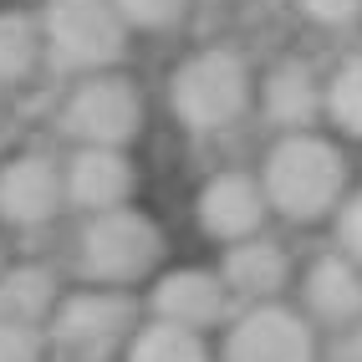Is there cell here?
Listing matches in <instances>:
<instances>
[{
  "label": "cell",
  "mask_w": 362,
  "mask_h": 362,
  "mask_svg": "<svg viewBox=\"0 0 362 362\" xmlns=\"http://www.w3.org/2000/svg\"><path fill=\"white\" fill-rule=\"evenodd\" d=\"M260 189L271 214L291 225H317L347 204V158L322 133H281L260 163Z\"/></svg>",
  "instance_id": "6da1fadb"
},
{
  "label": "cell",
  "mask_w": 362,
  "mask_h": 362,
  "mask_svg": "<svg viewBox=\"0 0 362 362\" xmlns=\"http://www.w3.org/2000/svg\"><path fill=\"white\" fill-rule=\"evenodd\" d=\"M163 271V230L153 214L138 204L92 214L77 230V276L82 286H107V291H133Z\"/></svg>",
  "instance_id": "7a4b0ae2"
},
{
  "label": "cell",
  "mask_w": 362,
  "mask_h": 362,
  "mask_svg": "<svg viewBox=\"0 0 362 362\" xmlns=\"http://www.w3.org/2000/svg\"><path fill=\"white\" fill-rule=\"evenodd\" d=\"M255 103L250 62L230 46H204L189 62H179L168 82V107L189 133H230Z\"/></svg>",
  "instance_id": "3957f363"
},
{
  "label": "cell",
  "mask_w": 362,
  "mask_h": 362,
  "mask_svg": "<svg viewBox=\"0 0 362 362\" xmlns=\"http://www.w3.org/2000/svg\"><path fill=\"white\" fill-rule=\"evenodd\" d=\"M128 21L112 0H46L41 6V36H46V62L92 77V71H117L128 52Z\"/></svg>",
  "instance_id": "277c9868"
},
{
  "label": "cell",
  "mask_w": 362,
  "mask_h": 362,
  "mask_svg": "<svg viewBox=\"0 0 362 362\" xmlns=\"http://www.w3.org/2000/svg\"><path fill=\"white\" fill-rule=\"evenodd\" d=\"M138 327L143 322H138L133 291L77 286V291L62 296L52 327H46V347L62 352L66 362H112V357L128 352Z\"/></svg>",
  "instance_id": "5b68a950"
},
{
  "label": "cell",
  "mask_w": 362,
  "mask_h": 362,
  "mask_svg": "<svg viewBox=\"0 0 362 362\" xmlns=\"http://www.w3.org/2000/svg\"><path fill=\"white\" fill-rule=\"evenodd\" d=\"M143 92L123 71H92L77 77L62 103V133L71 148H133L143 133Z\"/></svg>",
  "instance_id": "8992f818"
},
{
  "label": "cell",
  "mask_w": 362,
  "mask_h": 362,
  "mask_svg": "<svg viewBox=\"0 0 362 362\" xmlns=\"http://www.w3.org/2000/svg\"><path fill=\"white\" fill-rule=\"evenodd\" d=\"M66 209L62 158L46 148H16L0 158V230H46Z\"/></svg>",
  "instance_id": "52a82bcc"
},
{
  "label": "cell",
  "mask_w": 362,
  "mask_h": 362,
  "mask_svg": "<svg viewBox=\"0 0 362 362\" xmlns=\"http://www.w3.org/2000/svg\"><path fill=\"white\" fill-rule=\"evenodd\" d=\"M220 362H322L317 327L306 322V311L286 306V301L245 306L225 327Z\"/></svg>",
  "instance_id": "ba28073f"
},
{
  "label": "cell",
  "mask_w": 362,
  "mask_h": 362,
  "mask_svg": "<svg viewBox=\"0 0 362 362\" xmlns=\"http://www.w3.org/2000/svg\"><path fill=\"white\" fill-rule=\"evenodd\" d=\"M230 286L220 271H204V265H174V271H158L148 281V322H168L184 332H214L230 322Z\"/></svg>",
  "instance_id": "9c48e42d"
},
{
  "label": "cell",
  "mask_w": 362,
  "mask_h": 362,
  "mask_svg": "<svg viewBox=\"0 0 362 362\" xmlns=\"http://www.w3.org/2000/svg\"><path fill=\"white\" fill-rule=\"evenodd\" d=\"M265 214H271V199L260 189V174H245V168H220L194 194V225L225 250L240 240H255L265 230Z\"/></svg>",
  "instance_id": "30bf717a"
},
{
  "label": "cell",
  "mask_w": 362,
  "mask_h": 362,
  "mask_svg": "<svg viewBox=\"0 0 362 362\" xmlns=\"http://www.w3.org/2000/svg\"><path fill=\"white\" fill-rule=\"evenodd\" d=\"M62 174H66V209H77L82 220L128 209L138 194V163L128 158V148H71L62 158Z\"/></svg>",
  "instance_id": "8fae6325"
},
{
  "label": "cell",
  "mask_w": 362,
  "mask_h": 362,
  "mask_svg": "<svg viewBox=\"0 0 362 362\" xmlns=\"http://www.w3.org/2000/svg\"><path fill=\"white\" fill-rule=\"evenodd\" d=\"M301 301L311 327H332V332L362 327V265L347 260L342 250L317 255L301 276Z\"/></svg>",
  "instance_id": "7c38bea8"
},
{
  "label": "cell",
  "mask_w": 362,
  "mask_h": 362,
  "mask_svg": "<svg viewBox=\"0 0 362 362\" xmlns=\"http://www.w3.org/2000/svg\"><path fill=\"white\" fill-rule=\"evenodd\" d=\"M66 296L62 276L41 260H11L0 276V327H21V332H41L52 327L57 306Z\"/></svg>",
  "instance_id": "4fadbf2b"
},
{
  "label": "cell",
  "mask_w": 362,
  "mask_h": 362,
  "mask_svg": "<svg viewBox=\"0 0 362 362\" xmlns=\"http://www.w3.org/2000/svg\"><path fill=\"white\" fill-rule=\"evenodd\" d=\"M220 276H225L235 301L265 306V301H281V291L291 286V255H286L271 235H255V240H240V245L225 250Z\"/></svg>",
  "instance_id": "5bb4252c"
},
{
  "label": "cell",
  "mask_w": 362,
  "mask_h": 362,
  "mask_svg": "<svg viewBox=\"0 0 362 362\" xmlns=\"http://www.w3.org/2000/svg\"><path fill=\"white\" fill-rule=\"evenodd\" d=\"M260 107L281 133H311V123L327 112V82L306 62H276L260 82Z\"/></svg>",
  "instance_id": "9a60e30c"
},
{
  "label": "cell",
  "mask_w": 362,
  "mask_h": 362,
  "mask_svg": "<svg viewBox=\"0 0 362 362\" xmlns=\"http://www.w3.org/2000/svg\"><path fill=\"white\" fill-rule=\"evenodd\" d=\"M46 66V36H41V11H0V87H26Z\"/></svg>",
  "instance_id": "2e32d148"
},
{
  "label": "cell",
  "mask_w": 362,
  "mask_h": 362,
  "mask_svg": "<svg viewBox=\"0 0 362 362\" xmlns=\"http://www.w3.org/2000/svg\"><path fill=\"white\" fill-rule=\"evenodd\" d=\"M123 362H214V352L199 332H184L168 322H143L123 352Z\"/></svg>",
  "instance_id": "e0dca14e"
},
{
  "label": "cell",
  "mask_w": 362,
  "mask_h": 362,
  "mask_svg": "<svg viewBox=\"0 0 362 362\" xmlns=\"http://www.w3.org/2000/svg\"><path fill=\"white\" fill-rule=\"evenodd\" d=\"M327 117L342 133L362 138V57L342 62L332 71V82H327Z\"/></svg>",
  "instance_id": "ac0fdd59"
},
{
  "label": "cell",
  "mask_w": 362,
  "mask_h": 362,
  "mask_svg": "<svg viewBox=\"0 0 362 362\" xmlns=\"http://www.w3.org/2000/svg\"><path fill=\"white\" fill-rule=\"evenodd\" d=\"M112 6L123 11V21L133 31H168L184 21L189 0H112Z\"/></svg>",
  "instance_id": "d6986e66"
},
{
  "label": "cell",
  "mask_w": 362,
  "mask_h": 362,
  "mask_svg": "<svg viewBox=\"0 0 362 362\" xmlns=\"http://www.w3.org/2000/svg\"><path fill=\"white\" fill-rule=\"evenodd\" d=\"M52 347H46L41 332H21V327H0V362H46Z\"/></svg>",
  "instance_id": "ffe728a7"
},
{
  "label": "cell",
  "mask_w": 362,
  "mask_h": 362,
  "mask_svg": "<svg viewBox=\"0 0 362 362\" xmlns=\"http://www.w3.org/2000/svg\"><path fill=\"white\" fill-rule=\"evenodd\" d=\"M337 240H342V255L362 265V189L347 194V204L337 209Z\"/></svg>",
  "instance_id": "44dd1931"
},
{
  "label": "cell",
  "mask_w": 362,
  "mask_h": 362,
  "mask_svg": "<svg viewBox=\"0 0 362 362\" xmlns=\"http://www.w3.org/2000/svg\"><path fill=\"white\" fill-rule=\"evenodd\" d=\"M301 11L317 21V26H352L362 16V0H301Z\"/></svg>",
  "instance_id": "7402d4cb"
},
{
  "label": "cell",
  "mask_w": 362,
  "mask_h": 362,
  "mask_svg": "<svg viewBox=\"0 0 362 362\" xmlns=\"http://www.w3.org/2000/svg\"><path fill=\"white\" fill-rule=\"evenodd\" d=\"M322 362H362V327H352V332H342L337 342L327 347V357Z\"/></svg>",
  "instance_id": "603a6c76"
},
{
  "label": "cell",
  "mask_w": 362,
  "mask_h": 362,
  "mask_svg": "<svg viewBox=\"0 0 362 362\" xmlns=\"http://www.w3.org/2000/svg\"><path fill=\"white\" fill-rule=\"evenodd\" d=\"M6 265H11V255H6V240H0V276H6Z\"/></svg>",
  "instance_id": "cb8c5ba5"
},
{
  "label": "cell",
  "mask_w": 362,
  "mask_h": 362,
  "mask_svg": "<svg viewBox=\"0 0 362 362\" xmlns=\"http://www.w3.org/2000/svg\"><path fill=\"white\" fill-rule=\"evenodd\" d=\"M0 107H6V87H0Z\"/></svg>",
  "instance_id": "d4e9b609"
}]
</instances>
